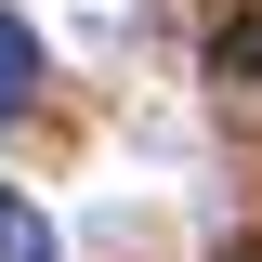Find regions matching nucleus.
Wrapping results in <instances>:
<instances>
[{"label": "nucleus", "instance_id": "obj_2", "mask_svg": "<svg viewBox=\"0 0 262 262\" xmlns=\"http://www.w3.org/2000/svg\"><path fill=\"white\" fill-rule=\"evenodd\" d=\"M0 262H53V223H39L13 184H0Z\"/></svg>", "mask_w": 262, "mask_h": 262}, {"label": "nucleus", "instance_id": "obj_1", "mask_svg": "<svg viewBox=\"0 0 262 262\" xmlns=\"http://www.w3.org/2000/svg\"><path fill=\"white\" fill-rule=\"evenodd\" d=\"M27 92H39V39L27 13H0V118H27Z\"/></svg>", "mask_w": 262, "mask_h": 262}]
</instances>
